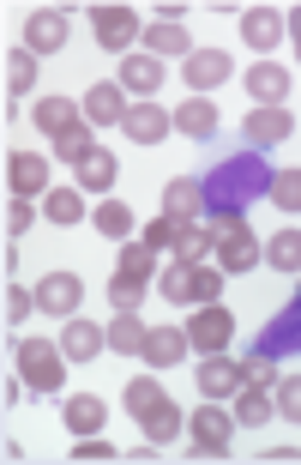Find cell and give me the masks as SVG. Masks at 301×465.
I'll list each match as a JSON object with an SVG mask.
<instances>
[{
    "mask_svg": "<svg viewBox=\"0 0 301 465\" xmlns=\"http://www.w3.org/2000/svg\"><path fill=\"white\" fill-rule=\"evenodd\" d=\"M223 266H205V260H175V266H163V278H157V291H163V302H187V309H205V302H223Z\"/></svg>",
    "mask_w": 301,
    "mask_h": 465,
    "instance_id": "obj_1",
    "label": "cell"
},
{
    "mask_svg": "<svg viewBox=\"0 0 301 465\" xmlns=\"http://www.w3.org/2000/svg\"><path fill=\"white\" fill-rule=\"evenodd\" d=\"M211 236H218V266L229 278L253 272V266L266 260V248H259V236H253V224L241 212H218V218H211Z\"/></svg>",
    "mask_w": 301,
    "mask_h": 465,
    "instance_id": "obj_2",
    "label": "cell"
},
{
    "mask_svg": "<svg viewBox=\"0 0 301 465\" xmlns=\"http://www.w3.org/2000/svg\"><path fill=\"white\" fill-rule=\"evenodd\" d=\"M18 381H24L31 393H61L67 351L54 345V339H18Z\"/></svg>",
    "mask_w": 301,
    "mask_h": 465,
    "instance_id": "obj_3",
    "label": "cell"
},
{
    "mask_svg": "<svg viewBox=\"0 0 301 465\" xmlns=\"http://www.w3.org/2000/svg\"><path fill=\"white\" fill-rule=\"evenodd\" d=\"M91 31H97V43L109 54H133V43H145V31H139V13L133 6H91Z\"/></svg>",
    "mask_w": 301,
    "mask_h": 465,
    "instance_id": "obj_4",
    "label": "cell"
},
{
    "mask_svg": "<svg viewBox=\"0 0 301 465\" xmlns=\"http://www.w3.org/2000/svg\"><path fill=\"white\" fill-rule=\"evenodd\" d=\"M235 339V314L223 309V302H205V309H193V321H187V345L199 351V357H223Z\"/></svg>",
    "mask_w": 301,
    "mask_h": 465,
    "instance_id": "obj_5",
    "label": "cell"
},
{
    "mask_svg": "<svg viewBox=\"0 0 301 465\" xmlns=\"http://www.w3.org/2000/svg\"><path fill=\"white\" fill-rule=\"evenodd\" d=\"M187 435H193V453L199 460H223L235 441V417L218 411V405H199V411L187 417Z\"/></svg>",
    "mask_w": 301,
    "mask_h": 465,
    "instance_id": "obj_6",
    "label": "cell"
},
{
    "mask_svg": "<svg viewBox=\"0 0 301 465\" xmlns=\"http://www.w3.org/2000/svg\"><path fill=\"white\" fill-rule=\"evenodd\" d=\"M6 188H13V200H43V193H49V157L43 152H13L6 157Z\"/></svg>",
    "mask_w": 301,
    "mask_h": 465,
    "instance_id": "obj_7",
    "label": "cell"
},
{
    "mask_svg": "<svg viewBox=\"0 0 301 465\" xmlns=\"http://www.w3.org/2000/svg\"><path fill=\"white\" fill-rule=\"evenodd\" d=\"M79 302H84V284L73 272H49L43 284H36V309H43V314H67V321H73Z\"/></svg>",
    "mask_w": 301,
    "mask_h": 465,
    "instance_id": "obj_8",
    "label": "cell"
},
{
    "mask_svg": "<svg viewBox=\"0 0 301 465\" xmlns=\"http://www.w3.org/2000/svg\"><path fill=\"white\" fill-rule=\"evenodd\" d=\"M24 49L43 61V54H61L67 49V13H31L24 18Z\"/></svg>",
    "mask_w": 301,
    "mask_h": 465,
    "instance_id": "obj_9",
    "label": "cell"
},
{
    "mask_svg": "<svg viewBox=\"0 0 301 465\" xmlns=\"http://www.w3.org/2000/svg\"><path fill=\"white\" fill-rule=\"evenodd\" d=\"M181 67H187V91L205 97V91H218L223 79H229V54H223V49H193Z\"/></svg>",
    "mask_w": 301,
    "mask_h": 465,
    "instance_id": "obj_10",
    "label": "cell"
},
{
    "mask_svg": "<svg viewBox=\"0 0 301 465\" xmlns=\"http://www.w3.org/2000/svg\"><path fill=\"white\" fill-rule=\"evenodd\" d=\"M121 127H127V139H139V145H157V139H163L169 127H175V115H169V109L157 104V97H145V104L127 109V121H121Z\"/></svg>",
    "mask_w": 301,
    "mask_h": 465,
    "instance_id": "obj_11",
    "label": "cell"
},
{
    "mask_svg": "<svg viewBox=\"0 0 301 465\" xmlns=\"http://www.w3.org/2000/svg\"><path fill=\"white\" fill-rule=\"evenodd\" d=\"M61 351H67V362L102 357V351H109V327H97V321H79V314H73L67 332H61Z\"/></svg>",
    "mask_w": 301,
    "mask_h": 465,
    "instance_id": "obj_12",
    "label": "cell"
},
{
    "mask_svg": "<svg viewBox=\"0 0 301 465\" xmlns=\"http://www.w3.org/2000/svg\"><path fill=\"white\" fill-rule=\"evenodd\" d=\"M248 91H253V109H284V97H289V67L259 61V67L248 73Z\"/></svg>",
    "mask_w": 301,
    "mask_h": 465,
    "instance_id": "obj_13",
    "label": "cell"
},
{
    "mask_svg": "<svg viewBox=\"0 0 301 465\" xmlns=\"http://www.w3.org/2000/svg\"><path fill=\"white\" fill-rule=\"evenodd\" d=\"M127 109H133V104H127V85H121V79H115V85H91V91H84V121H97V127L127 121Z\"/></svg>",
    "mask_w": 301,
    "mask_h": 465,
    "instance_id": "obj_14",
    "label": "cell"
},
{
    "mask_svg": "<svg viewBox=\"0 0 301 465\" xmlns=\"http://www.w3.org/2000/svg\"><path fill=\"white\" fill-rule=\"evenodd\" d=\"M241 387H248L241 362H229V357H205V362H199V393H205V399H235Z\"/></svg>",
    "mask_w": 301,
    "mask_h": 465,
    "instance_id": "obj_15",
    "label": "cell"
},
{
    "mask_svg": "<svg viewBox=\"0 0 301 465\" xmlns=\"http://www.w3.org/2000/svg\"><path fill=\"white\" fill-rule=\"evenodd\" d=\"M241 36H248V49L271 54L277 43H284V13H271V6H248V13H241Z\"/></svg>",
    "mask_w": 301,
    "mask_h": 465,
    "instance_id": "obj_16",
    "label": "cell"
},
{
    "mask_svg": "<svg viewBox=\"0 0 301 465\" xmlns=\"http://www.w3.org/2000/svg\"><path fill=\"white\" fill-rule=\"evenodd\" d=\"M79 115H84V104H67V97H36V109H31V121L49 139H67L79 127Z\"/></svg>",
    "mask_w": 301,
    "mask_h": 465,
    "instance_id": "obj_17",
    "label": "cell"
},
{
    "mask_svg": "<svg viewBox=\"0 0 301 465\" xmlns=\"http://www.w3.org/2000/svg\"><path fill=\"white\" fill-rule=\"evenodd\" d=\"M241 134L253 139V145H284L289 134H296V115L289 109H248V127Z\"/></svg>",
    "mask_w": 301,
    "mask_h": 465,
    "instance_id": "obj_18",
    "label": "cell"
},
{
    "mask_svg": "<svg viewBox=\"0 0 301 465\" xmlns=\"http://www.w3.org/2000/svg\"><path fill=\"white\" fill-rule=\"evenodd\" d=\"M187 327H150V339H145V362L150 369H175V362L187 357Z\"/></svg>",
    "mask_w": 301,
    "mask_h": 465,
    "instance_id": "obj_19",
    "label": "cell"
},
{
    "mask_svg": "<svg viewBox=\"0 0 301 465\" xmlns=\"http://www.w3.org/2000/svg\"><path fill=\"white\" fill-rule=\"evenodd\" d=\"M121 85H127V91H145V97H157V91H163V61L133 49L127 61H121Z\"/></svg>",
    "mask_w": 301,
    "mask_h": 465,
    "instance_id": "obj_20",
    "label": "cell"
},
{
    "mask_svg": "<svg viewBox=\"0 0 301 465\" xmlns=\"http://www.w3.org/2000/svg\"><path fill=\"white\" fill-rule=\"evenodd\" d=\"M175 134L211 139V134H218V104H211V97H187V104L175 109Z\"/></svg>",
    "mask_w": 301,
    "mask_h": 465,
    "instance_id": "obj_21",
    "label": "cell"
},
{
    "mask_svg": "<svg viewBox=\"0 0 301 465\" xmlns=\"http://www.w3.org/2000/svg\"><path fill=\"white\" fill-rule=\"evenodd\" d=\"M145 54H157V61H169V54H193V36L181 31V25H169V18H157V25H150L145 31Z\"/></svg>",
    "mask_w": 301,
    "mask_h": 465,
    "instance_id": "obj_22",
    "label": "cell"
},
{
    "mask_svg": "<svg viewBox=\"0 0 301 465\" xmlns=\"http://www.w3.org/2000/svg\"><path fill=\"white\" fill-rule=\"evenodd\" d=\"M61 417H67V430H73V435H97L102 423H109V411H102V399H97V393H73Z\"/></svg>",
    "mask_w": 301,
    "mask_h": 465,
    "instance_id": "obj_23",
    "label": "cell"
},
{
    "mask_svg": "<svg viewBox=\"0 0 301 465\" xmlns=\"http://www.w3.org/2000/svg\"><path fill=\"white\" fill-rule=\"evenodd\" d=\"M115 175H121V163L109 157V145H97V152H91V157L79 163V188H91V193H102V200H109Z\"/></svg>",
    "mask_w": 301,
    "mask_h": 465,
    "instance_id": "obj_24",
    "label": "cell"
},
{
    "mask_svg": "<svg viewBox=\"0 0 301 465\" xmlns=\"http://www.w3.org/2000/svg\"><path fill=\"white\" fill-rule=\"evenodd\" d=\"M163 212H169V218H181V224H193V218L205 212L199 182H187V175H181V182H169V188H163Z\"/></svg>",
    "mask_w": 301,
    "mask_h": 465,
    "instance_id": "obj_25",
    "label": "cell"
},
{
    "mask_svg": "<svg viewBox=\"0 0 301 465\" xmlns=\"http://www.w3.org/2000/svg\"><path fill=\"white\" fill-rule=\"evenodd\" d=\"M145 339H150V327L139 314H115L109 321V351H121V357H145Z\"/></svg>",
    "mask_w": 301,
    "mask_h": 465,
    "instance_id": "obj_26",
    "label": "cell"
},
{
    "mask_svg": "<svg viewBox=\"0 0 301 465\" xmlns=\"http://www.w3.org/2000/svg\"><path fill=\"white\" fill-rule=\"evenodd\" d=\"M91 224L109 242H133V206H127V200H102V206L91 212Z\"/></svg>",
    "mask_w": 301,
    "mask_h": 465,
    "instance_id": "obj_27",
    "label": "cell"
},
{
    "mask_svg": "<svg viewBox=\"0 0 301 465\" xmlns=\"http://www.w3.org/2000/svg\"><path fill=\"white\" fill-rule=\"evenodd\" d=\"M43 218L61 224V230L79 224V218H84V193L79 188H49V193H43Z\"/></svg>",
    "mask_w": 301,
    "mask_h": 465,
    "instance_id": "obj_28",
    "label": "cell"
},
{
    "mask_svg": "<svg viewBox=\"0 0 301 465\" xmlns=\"http://www.w3.org/2000/svg\"><path fill=\"white\" fill-rule=\"evenodd\" d=\"M163 387H157V375H139V381H127V393H121V405H127V411L139 417V423H145L150 411H157V405H163Z\"/></svg>",
    "mask_w": 301,
    "mask_h": 465,
    "instance_id": "obj_29",
    "label": "cell"
},
{
    "mask_svg": "<svg viewBox=\"0 0 301 465\" xmlns=\"http://www.w3.org/2000/svg\"><path fill=\"white\" fill-rule=\"evenodd\" d=\"M271 411H277V399L259 393V387H241V393H235V423L259 430V423H271Z\"/></svg>",
    "mask_w": 301,
    "mask_h": 465,
    "instance_id": "obj_30",
    "label": "cell"
},
{
    "mask_svg": "<svg viewBox=\"0 0 301 465\" xmlns=\"http://www.w3.org/2000/svg\"><path fill=\"white\" fill-rule=\"evenodd\" d=\"M181 430H187V417H181V405H175V399H163V405L145 417V441H157V448H163V441H175Z\"/></svg>",
    "mask_w": 301,
    "mask_h": 465,
    "instance_id": "obj_31",
    "label": "cell"
},
{
    "mask_svg": "<svg viewBox=\"0 0 301 465\" xmlns=\"http://www.w3.org/2000/svg\"><path fill=\"white\" fill-rule=\"evenodd\" d=\"M181 218H169V212H157V218H150V224H145V236H139V242H145V248H150V254H175V248H181Z\"/></svg>",
    "mask_w": 301,
    "mask_h": 465,
    "instance_id": "obj_32",
    "label": "cell"
},
{
    "mask_svg": "<svg viewBox=\"0 0 301 465\" xmlns=\"http://www.w3.org/2000/svg\"><path fill=\"white\" fill-rule=\"evenodd\" d=\"M266 266H277V272H301V230H277V236L266 242Z\"/></svg>",
    "mask_w": 301,
    "mask_h": 465,
    "instance_id": "obj_33",
    "label": "cell"
},
{
    "mask_svg": "<svg viewBox=\"0 0 301 465\" xmlns=\"http://www.w3.org/2000/svg\"><path fill=\"white\" fill-rule=\"evenodd\" d=\"M121 272L127 278H139V284H157V254H150L145 242H121Z\"/></svg>",
    "mask_w": 301,
    "mask_h": 465,
    "instance_id": "obj_34",
    "label": "cell"
},
{
    "mask_svg": "<svg viewBox=\"0 0 301 465\" xmlns=\"http://www.w3.org/2000/svg\"><path fill=\"white\" fill-rule=\"evenodd\" d=\"M36 85V54L18 43L13 54H6V91H31Z\"/></svg>",
    "mask_w": 301,
    "mask_h": 465,
    "instance_id": "obj_35",
    "label": "cell"
},
{
    "mask_svg": "<svg viewBox=\"0 0 301 465\" xmlns=\"http://www.w3.org/2000/svg\"><path fill=\"white\" fill-rule=\"evenodd\" d=\"M150 284H139V278L115 272V284H109V302H115V314H139V302H145Z\"/></svg>",
    "mask_w": 301,
    "mask_h": 465,
    "instance_id": "obj_36",
    "label": "cell"
},
{
    "mask_svg": "<svg viewBox=\"0 0 301 465\" xmlns=\"http://www.w3.org/2000/svg\"><path fill=\"white\" fill-rule=\"evenodd\" d=\"M97 152V139H91V127H73L67 139H54V157H61V163H73V170H79L84 157Z\"/></svg>",
    "mask_w": 301,
    "mask_h": 465,
    "instance_id": "obj_37",
    "label": "cell"
},
{
    "mask_svg": "<svg viewBox=\"0 0 301 465\" xmlns=\"http://www.w3.org/2000/svg\"><path fill=\"white\" fill-rule=\"evenodd\" d=\"M271 206L301 212V170H277L271 175Z\"/></svg>",
    "mask_w": 301,
    "mask_h": 465,
    "instance_id": "obj_38",
    "label": "cell"
},
{
    "mask_svg": "<svg viewBox=\"0 0 301 465\" xmlns=\"http://www.w3.org/2000/svg\"><path fill=\"white\" fill-rule=\"evenodd\" d=\"M241 375H248V387H259V393H271V387H277V362L253 351V357L241 362Z\"/></svg>",
    "mask_w": 301,
    "mask_h": 465,
    "instance_id": "obj_39",
    "label": "cell"
},
{
    "mask_svg": "<svg viewBox=\"0 0 301 465\" xmlns=\"http://www.w3.org/2000/svg\"><path fill=\"white\" fill-rule=\"evenodd\" d=\"M271 399H277V417L301 423V375L296 381H277V387H271Z\"/></svg>",
    "mask_w": 301,
    "mask_h": 465,
    "instance_id": "obj_40",
    "label": "cell"
},
{
    "mask_svg": "<svg viewBox=\"0 0 301 465\" xmlns=\"http://www.w3.org/2000/svg\"><path fill=\"white\" fill-rule=\"evenodd\" d=\"M31 309H36V291H24V284H6V327H18Z\"/></svg>",
    "mask_w": 301,
    "mask_h": 465,
    "instance_id": "obj_41",
    "label": "cell"
},
{
    "mask_svg": "<svg viewBox=\"0 0 301 465\" xmlns=\"http://www.w3.org/2000/svg\"><path fill=\"white\" fill-rule=\"evenodd\" d=\"M36 224V212H31V200H13L6 206V236H24V230Z\"/></svg>",
    "mask_w": 301,
    "mask_h": 465,
    "instance_id": "obj_42",
    "label": "cell"
},
{
    "mask_svg": "<svg viewBox=\"0 0 301 465\" xmlns=\"http://www.w3.org/2000/svg\"><path fill=\"white\" fill-rule=\"evenodd\" d=\"M73 460H115V448H109L102 435H79V448H73Z\"/></svg>",
    "mask_w": 301,
    "mask_h": 465,
    "instance_id": "obj_43",
    "label": "cell"
},
{
    "mask_svg": "<svg viewBox=\"0 0 301 465\" xmlns=\"http://www.w3.org/2000/svg\"><path fill=\"white\" fill-rule=\"evenodd\" d=\"M289 36H296V61H301V6L289 13Z\"/></svg>",
    "mask_w": 301,
    "mask_h": 465,
    "instance_id": "obj_44",
    "label": "cell"
}]
</instances>
